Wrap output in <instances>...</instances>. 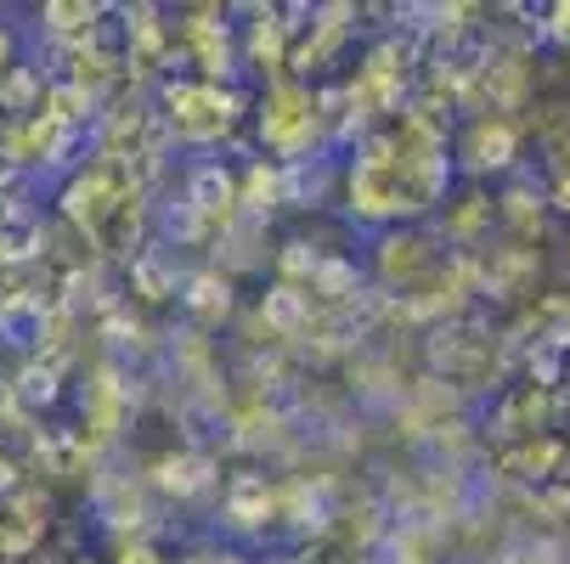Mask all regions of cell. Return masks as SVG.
Returning <instances> with one entry per match:
<instances>
[{
  "label": "cell",
  "instance_id": "3",
  "mask_svg": "<svg viewBox=\"0 0 570 564\" xmlns=\"http://www.w3.org/2000/svg\"><path fill=\"white\" fill-rule=\"evenodd\" d=\"M520 147H525V125L520 119H503V113H474L458 136V165L469 170V181H492V176H509L520 165ZM452 165V170H458Z\"/></svg>",
  "mask_w": 570,
  "mask_h": 564
},
{
  "label": "cell",
  "instance_id": "6",
  "mask_svg": "<svg viewBox=\"0 0 570 564\" xmlns=\"http://www.w3.org/2000/svg\"><path fill=\"white\" fill-rule=\"evenodd\" d=\"M73 564H108V558H91V553H79V558H73Z\"/></svg>",
  "mask_w": 570,
  "mask_h": 564
},
{
  "label": "cell",
  "instance_id": "5",
  "mask_svg": "<svg viewBox=\"0 0 570 564\" xmlns=\"http://www.w3.org/2000/svg\"><path fill=\"white\" fill-rule=\"evenodd\" d=\"M7 68H18V34L0 23V73H7Z\"/></svg>",
  "mask_w": 570,
  "mask_h": 564
},
{
  "label": "cell",
  "instance_id": "4",
  "mask_svg": "<svg viewBox=\"0 0 570 564\" xmlns=\"http://www.w3.org/2000/svg\"><path fill=\"white\" fill-rule=\"evenodd\" d=\"M542 18H548V29H542V34H548L553 46H564V51H570V0H559V7H548Z\"/></svg>",
  "mask_w": 570,
  "mask_h": 564
},
{
  "label": "cell",
  "instance_id": "2",
  "mask_svg": "<svg viewBox=\"0 0 570 564\" xmlns=\"http://www.w3.org/2000/svg\"><path fill=\"white\" fill-rule=\"evenodd\" d=\"M237 119H243V97L215 86V79H165V91H158V125H165L170 141L220 147Z\"/></svg>",
  "mask_w": 570,
  "mask_h": 564
},
{
  "label": "cell",
  "instance_id": "1",
  "mask_svg": "<svg viewBox=\"0 0 570 564\" xmlns=\"http://www.w3.org/2000/svg\"><path fill=\"white\" fill-rule=\"evenodd\" d=\"M255 130H261V147L272 152V165H305V158H322L316 147L328 136V113H322V97L305 79L283 73L255 102Z\"/></svg>",
  "mask_w": 570,
  "mask_h": 564
}]
</instances>
